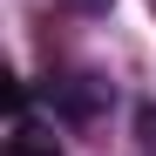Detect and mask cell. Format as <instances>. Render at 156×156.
I'll list each match as a JSON object with an SVG mask.
<instances>
[{
  "mask_svg": "<svg viewBox=\"0 0 156 156\" xmlns=\"http://www.w3.org/2000/svg\"><path fill=\"white\" fill-rule=\"evenodd\" d=\"M102 102H109V82H102V75H68V82H55V109L68 122H88Z\"/></svg>",
  "mask_w": 156,
  "mask_h": 156,
  "instance_id": "cell-1",
  "label": "cell"
},
{
  "mask_svg": "<svg viewBox=\"0 0 156 156\" xmlns=\"http://www.w3.org/2000/svg\"><path fill=\"white\" fill-rule=\"evenodd\" d=\"M7 156H61V149H55V136H41L34 122H20L14 143H7Z\"/></svg>",
  "mask_w": 156,
  "mask_h": 156,
  "instance_id": "cell-2",
  "label": "cell"
},
{
  "mask_svg": "<svg viewBox=\"0 0 156 156\" xmlns=\"http://www.w3.org/2000/svg\"><path fill=\"white\" fill-rule=\"evenodd\" d=\"M136 122H143V143H156V109H143Z\"/></svg>",
  "mask_w": 156,
  "mask_h": 156,
  "instance_id": "cell-3",
  "label": "cell"
},
{
  "mask_svg": "<svg viewBox=\"0 0 156 156\" xmlns=\"http://www.w3.org/2000/svg\"><path fill=\"white\" fill-rule=\"evenodd\" d=\"M75 7H88V14H102V7H109V0H75Z\"/></svg>",
  "mask_w": 156,
  "mask_h": 156,
  "instance_id": "cell-4",
  "label": "cell"
}]
</instances>
